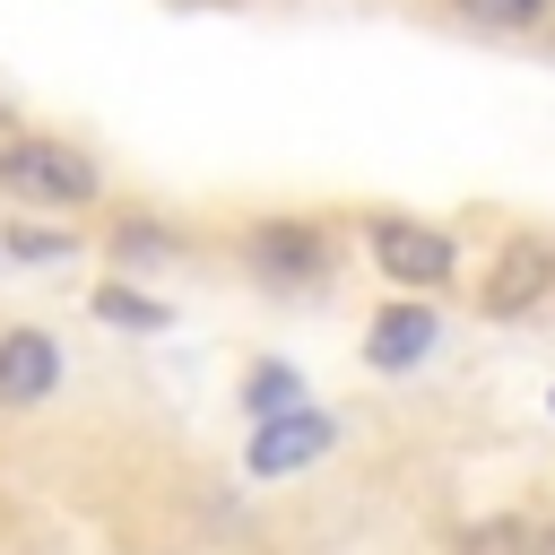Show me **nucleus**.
<instances>
[{
	"label": "nucleus",
	"mask_w": 555,
	"mask_h": 555,
	"mask_svg": "<svg viewBox=\"0 0 555 555\" xmlns=\"http://www.w3.org/2000/svg\"><path fill=\"white\" fill-rule=\"evenodd\" d=\"M234 269L251 286H269V295H304V286H321L338 269V234L321 217H304V208H260V217L234 225Z\"/></svg>",
	"instance_id": "f257e3e1"
},
{
	"label": "nucleus",
	"mask_w": 555,
	"mask_h": 555,
	"mask_svg": "<svg viewBox=\"0 0 555 555\" xmlns=\"http://www.w3.org/2000/svg\"><path fill=\"white\" fill-rule=\"evenodd\" d=\"M356 234H364V260L390 295H451L460 286V234L451 225H434L416 208H364Z\"/></svg>",
	"instance_id": "f03ea898"
},
{
	"label": "nucleus",
	"mask_w": 555,
	"mask_h": 555,
	"mask_svg": "<svg viewBox=\"0 0 555 555\" xmlns=\"http://www.w3.org/2000/svg\"><path fill=\"white\" fill-rule=\"evenodd\" d=\"M0 199H26V208H95L104 199V165L78 139H52V130H0Z\"/></svg>",
	"instance_id": "7ed1b4c3"
},
{
	"label": "nucleus",
	"mask_w": 555,
	"mask_h": 555,
	"mask_svg": "<svg viewBox=\"0 0 555 555\" xmlns=\"http://www.w3.org/2000/svg\"><path fill=\"white\" fill-rule=\"evenodd\" d=\"M555 304V234L546 225H512L494 251H486V278H477V312L486 321H529Z\"/></svg>",
	"instance_id": "20e7f679"
},
{
	"label": "nucleus",
	"mask_w": 555,
	"mask_h": 555,
	"mask_svg": "<svg viewBox=\"0 0 555 555\" xmlns=\"http://www.w3.org/2000/svg\"><path fill=\"white\" fill-rule=\"evenodd\" d=\"M338 408H321V399H295V408H278V416H260L251 434H243V477H260V486H278V477H304V468H321L330 451H338Z\"/></svg>",
	"instance_id": "39448f33"
},
{
	"label": "nucleus",
	"mask_w": 555,
	"mask_h": 555,
	"mask_svg": "<svg viewBox=\"0 0 555 555\" xmlns=\"http://www.w3.org/2000/svg\"><path fill=\"white\" fill-rule=\"evenodd\" d=\"M434 347H442V304L434 295H382L364 312V373L399 382V373L434 364Z\"/></svg>",
	"instance_id": "423d86ee"
},
{
	"label": "nucleus",
	"mask_w": 555,
	"mask_h": 555,
	"mask_svg": "<svg viewBox=\"0 0 555 555\" xmlns=\"http://www.w3.org/2000/svg\"><path fill=\"white\" fill-rule=\"evenodd\" d=\"M61 373H69V356H61V338L43 321H0V416L43 408L61 390Z\"/></svg>",
	"instance_id": "0eeeda50"
},
{
	"label": "nucleus",
	"mask_w": 555,
	"mask_h": 555,
	"mask_svg": "<svg viewBox=\"0 0 555 555\" xmlns=\"http://www.w3.org/2000/svg\"><path fill=\"white\" fill-rule=\"evenodd\" d=\"M104 251H113L121 269H139V278H147V269H165V260H182V251H191V234H182L173 217H156V208H139V217L121 208V217L104 225Z\"/></svg>",
	"instance_id": "6e6552de"
},
{
	"label": "nucleus",
	"mask_w": 555,
	"mask_h": 555,
	"mask_svg": "<svg viewBox=\"0 0 555 555\" xmlns=\"http://www.w3.org/2000/svg\"><path fill=\"white\" fill-rule=\"evenodd\" d=\"M87 312H95L104 330H139V338H156V330H173V304H165V295H147V286H130V278H95V295H87Z\"/></svg>",
	"instance_id": "1a4fd4ad"
},
{
	"label": "nucleus",
	"mask_w": 555,
	"mask_h": 555,
	"mask_svg": "<svg viewBox=\"0 0 555 555\" xmlns=\"http://www.w3.org/2000/svg\"><path fill=\"white\" fill-rule=\"evenodd\" d=\"M442 9H451L468 35H512V43L555 26V0H442Z\"/></svg>",
	"instance_id": "9d476101"
},
{
	"label": "nucleus",
	"mask_w": 555,
	"mask_h": 555,
	"mask_svg": "<svg viewBox=\"0 0 555 555\" xmlns=\"http://www.w3.org/2000/svg\"><path fill=\"white\" fill-rule=\"evenodd\" d=\"M234 399H243V416L260 425V416H278V408H295V399H304V373H295L286 356H251V364H243V382H234Z\"/></svg>",
	"instance_id": "9b49d317"
},
{
	"label": "nucleus",
	"mask_w": 555,
	"mask_h": 555,
	"mask_svg": "<svg viewBox=\"0 0 555 555\" xmlns=\"http://www.w3.org/2000/svg\"><path fill=\"white\" fill-rule=\"evenodd\" d=\"M78 225H0V260H78Z\"/></svg>",
	"instance_id": "f8f14e48"
},
{
	"label": "nucleus",
	"mask_w": 555,
	"mask_h": 555,
	"mask_svg": "<svg viewBox=\"0 0 555 555\" xmlns=\"http://www.w3.org/2000/svg\"><path fill=\"white\" fill-rule=\"evenodd\" d=\"M460 555H529V512H486L460 529Z\"/></svg>",
	"instance_id": "ddd939ff"
},
{
	"label": "nucleus",
	"mask_w": 555,
	"mask_h": 555,
	"mask_svg": "<svg viewBox=\"0 0 555 555\" xmlns=\"http://www.w3.org/2000/svg\"><path fill=\"white\" fill-rule=\"evenodd\" d=\"M529 555H555V512H529Z\"/></svg>",
	"instance_id": "4468645a"
},
{
	"label": "nucleus",
	"mask_w": 555,
	"mask_h": 555,
	"mask_svg": "<svg viewBox=\"0 0 555 555\" xmlns=\"http://www.w3.org/2000/svg\"><path fill=\"white\" fill-rule=\"evenodd\" d=\"M546 416H555V382H546Z\"/></svg>",
	"instance_id": "2eb2a0df"
}]
</instances>
